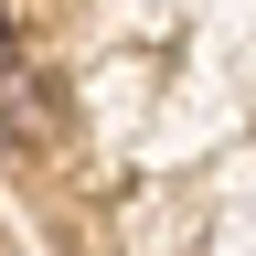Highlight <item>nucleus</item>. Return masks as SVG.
<instances>
[{"label":"nucleus","mask_w":256,"mask_h":256,"mask_svg":"<svg viewBox=\"0 0 256 256\" xmlns=\"http://www.w3.org/2000/svg\"><path fill=\"white\" fill-rule=\"evenodd\" d=\"M0 64H11V11H0Z\"/></svg>","instance_id":"1"}]
</instances>
